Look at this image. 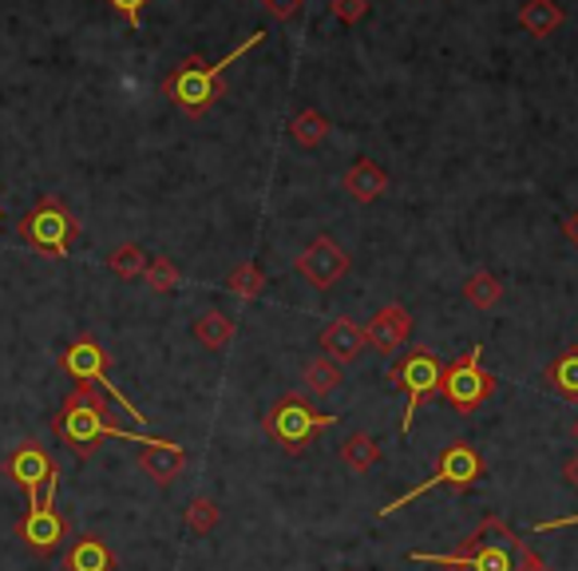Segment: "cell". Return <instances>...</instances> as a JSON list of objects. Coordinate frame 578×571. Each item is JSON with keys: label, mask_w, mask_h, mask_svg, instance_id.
<instances>
[{"label": "cell", "mask_w": 578, "mask_h": 571, "mask_svg": "<svg viewBox=\"0 0 578 571\" xmlns=\"http://www.w3.org/2000/svg\"><path fill=\"white\" fill-rule=\"evenodd\" d=\"M329 132H333V123H329L317 108L297 111L294 120H290V139H294L297 147H306V151L321 147V143L329 139Z\"/></svg>", "instance_id": "obj_22"}, {"label": "cell", "mask_w": 578, "mask_h": 571, "mask_svg": "<svg viewBox=\"0 0 578 571\" xmlns=\"http://www.w3.org/2000/svg\"><path fill=\"white\" fill-rule=\"evenodd\" d=\"M21 239L33 246V251H40L45 258H64L67 251H72V242L79 239V222L72 219V210L60 203V198H40L28 215L21 219Z\"/></svg>", "instance_id": "obj_6"}, {"label": "cell", "mask_w": 578, "mask_h": 571, "mask_svg": "<svg viewBox=\"0 0 578 571\" xmlns=\"http://www.w3.org/2000/svg\"><path fill=\"white\" fill-rule=\"evenodd\" d=\"M111 9L120 12L123 21H127V28H135L139 33V24H143V9H147V0H108Z\"/></svg>", "instance_id": "obj_30"}, {"label": "cell", "mask_w": 578, "mask_h": 571, "mask_svg": "<svg viewBox=\"0 0 578 571\" xmlns=\"http://www.w3.org/2000/svg\"><path fill=\"white\" fill-rule=\"evenodd\" d=\"M440 377H444V365H440V357L432 350H408L389 369V381L408 393V405H404V417H401V437L413 433V417L420 413V405H425L428 397L440 393Z\"/></svg>", "instance_id": "obj_7"}, {"label": "cell", "mask_w": 578, "mask_h": 571, "mask_svg": "<svg viewBox=\"0 0 578 571\" xmlns=\"http://www.w3.org/2000/svg\"><path fill=\"white\" fill-rule=\"evenodd\" d=\"M222 286H226L234 297H258L266 290V275H262V266L258 263H242V266L230 270Z\"/></svg>", "instance_id": "obj_26"}, {"label": "cell", "mask_w": 578, "mask_h": 571, "mask_svg": "<svg viewBox=\"0 0 578 571\" xmlns=\"http://www.w3.org/2000/svg\"><path fill=\"white\" fill-rule=\"evenodd\" d=\"M317 345L325 350V357H333L337 365H349L365 350V330L353 318H333L325 330L317 333Z\"/></svg>", "instance_id": "obj_15"}, {"label": "cell", "mask_w": 578, "mask_h": 571, "mask_svg": "<svg viewBox=\"0 0 578 571\" xmlns=\"http://www.w3.org/2000/svg\"><path fill=\"white\" fill-rule=\"evenodd\" d=\"M341 187L349 191L353 203H360V207H369V203H377V198L389 191V171H384L381 163H372V159H365L360 155L357 163L345 171V179H341Z\"/></svg>", "instance_id": "obj_16"}, {"label": "cell", "mask_w": 578, "mask_h": 571, "mask_svg": "<svg viewBox=\"0 0 578 571\" xmlns=\"http://www.w3.org/2000/svg\"><path fill=\"white\" fill-rule=\"evenodd\" d=\"M147 251H143L139 242H120L115 251L108 254V270L115 278H123V282H132V278H143V270H147Z\"/></svg>", "instance_id": "obj_24"}, {"label": "cell", "mask_w": 578, "mask_h": 571, "mask_svg": "<svg viewBox=\"0 0 578 571\" xmlns=\"http://www.w3.org/2000/svg\"><path fill=\"white\" fill-rule=\"evenodd\" d=\"M67 571H111L115 568V556L99 536H79L64 556Z\"/></svg>", "instance_id": "obj_19"}, {"label": "cell", "mask_w": 578, "mask_h": 571, "mask_svg": "<svg viewBox=\"0 0 578 571\" xmlns=\"http://www.w3.org/2000/svg\"><path fill=\"white\" fill-rule=\"evenodd\" d=\"M563 476H567L570 488H578V452H575V457H567V464H563Z\"/></svg>", "instance_id": "obj_34"}, {"label": "cell", "mask_w": 578, "mask_h": 571, "mask_svg": "<svg viewBox=\"0 0 578 571\" xmlns=\"http://www.w3.org/2000/svg\"><path fill=\"white\" fill-rule=\"evenodd\" d=\"M341 571H353V568H341Z\"/></svg>", "instance_id": "obj_37"}, {"label": "cell", "mask_w": 578, "mask_h": 571, "mask_svg": "<svg viewBox=\"0 0 578 571\" xmlns=\"http://www.w3.org/2000/svg\"><path fill=\"white\" fill-rule=\"evenodd\" d=\"M266 40V28H258V33H250L246 40H242L234 52H226L219 60V64H207L202 56H186L183 64L171 72V76L163 80V96L175 104L183 116H190V120H198V116H207L214 104H219L222 96H226V84H222V72H226L230 64H238L242 56L254 52V48Z\"/></svg>", "instance_id": "obj_2"}, {"label": "cell", "mask_w": 578, "mask_h": 571, "mask_svg": "<svg viewBox=\"0 0 578 571\" xmlns=\"http://www.w3.org/2000/svg\"><path fill=\"white\" fill-rule=\"evenodd\" d=\"M464 297H468L476 309H491L500 306L503 297V282L491 270H476V275H468V282H464Z\"/></svg>", "instance_id": "obj_25"}, {"label": "cell", "mask_w": 578, "mask_h": 571, "mask_svg": "<svg viewBox=\"0 0 578 571\" xmlns=\"http://www.w3.org/2000/svg\"><path fill=\"white\" fill-rule=\"evenodd\" d=\"M543 381H546V389H555L563 401H575V405H578V345L563 350L555 362L546 365Z\"/></svg>", "instance_id": "obj_20"}, {"label": "cell", "mask_w": 578, "mask_h": 571, "mask_svg": "<svg viewBox=\"0 0 578 571\" xmlns=\"http://www.w3.org/2000/svg\"><path fill=\"white\" fill-rule=\"evenodd\" d=\"M483 476V457L476 452V445L471 440H452L444 452L436 457V469H432V476L428 481H420L416 488H408L404 496H396V500H389V505L377 512V517H393V512H401V508H408L413 500H420L425 493H436V488H471V484Z\"/></svg>", "instance_id": "obj_5"}, {"label": "cell", "mask_w": 578, "mask_h": 571, "mask_svg": "<svg viewBox=\"0 0 578 571\" xmlns=\"http://www.w3.org/2000/svg\"><path fill=\"white\" fill-rule=\"evenodd\" d=\"M16 536H21L36 556H52V551L64 544L67 520L56 512V496H45L40 505H33L24 512V520L16 524Z\"/></svg>", "instance_id": "obj_12"}, {"label": "cell", "mask_w": 578, "mask_h": 571, "mask_svg": "<svg viewBox=\"0 0 578 571\" xmlns=\"http://www.w3.org/2000/svg\"><path fill=\"white\" fill-rule=\"evenodd\" d=\"M139 469L147 476H151L155 484H175L179 473L186 469V449L183 445H175V440L167 437H155L151 445H143L139 449Z\"/></svg>", "instance_id": "obj_14"}, {"label": "cell", "mask_w": 578, "mask_h": 571, "mask_svg": "<svg viewBox=\"0 0 578 571\" xmlns=\"http://www.w3.org/2000/svg\"><path fill=\"white\" fill-rule=\"evenodd\" d=\"M519 24H524V33L534 36V40H546V36H555L563 24H567V12L558 0H524V9H519Z\"/></svg>", "instance_id": "obj_17"}, {"label": "cell", "mask_w": 578, "mask_h": 571, "mask_svg": "<svg viewBox=\"0 0 578 571\" xmlns=\"http://www.w3.org/2000/svg\"><path fill=\"white\" fill-rule=\"evenodd\" d=\"M186 527H190L195 536H210V532L219 527V505H214L210 496H195V500L186 505Z\"/></svg>", "instance_id": "obj_28"}, {"label": "cell", "mask_w": 578, "mask_h": 571, "mask_svg": "<svg viewBox=\"0 0 578 571\" xmlns=\"http://www.w3.org/2000/svg\"><path fill=\"white\" fill-rule=\"evenodd\" d=\"M4 473H9L12 481H16L24 493H28V508L40 505V500H45L48 484L60 481V469H56V461L48 457V449L40 445V440H24L21 449H16L9 461H4Z\"/></svg>", "instance_id": "obj_11"}, {"label": "cell", "mask_w": 578, "mask_h": 571, "mask_svg": "<svg viewBox=\"0 0 578 571\" xmlns=\"http://www.w3.org/2000/svg\"><path fill=\"white\" fill-rule=\"evenodd\" d=\"M143 282L151 286L155 294H171V290H179L183 286V275H179V266L167 258V254H159V258H151L147 263V270H143Z\"/></svg>", "instance_id": "obj_27"}, {"label": "cell", "mask_w": 578, "mask_h": 571, "mask_svg": "<svg viewBox=\"0 0 578 571\" xmlns=\"http://www.w3.org/2000/svg\"><path fill=\"white\" fill-rule=\"evenodd\" d=\"M266 433H270L278 445H282L290 457H302L306 452V445L317 437V433H325V428L337 425V417L333 413H321V409L309 405V397L302 393H282L278 401L270 405V413H266Z\"/></svg>", "instance_id": "obj_4"}, {"label": "cell", "mask_w": 578, "mask_h": 571, "mask_svg": "<svg viewBox=\"0 0 578 571\" xmlns=\"http://www.w3.org/2000/svg\"><path fill=\"white\" fill-rule=\"evenodd\" d=\"M519 544L524 536L515 532L512 524L495 512L476 524L464 548L452 551V556H436V551H408L413 563H432V568H447V571H515L519 563Z\"/></svg>", "instance_id": "obj_3"}, {"label": "cell", "mask_w": 578, "mask_h": 571, "mask_svg": "<svg viewBox=\"0 0 578 571\" xmlns=\"http://www.w3.org/2000/svg\"><path fill=\"white\" fill-rule=\"evenodd\" d=\"M408 338H413V314L404 306H396V302L377 309L369 318V326H365V350L381 353V357L401 353L408 345Z\"/></svg>", "instance_id": "obj_13"}, {"label": "cell", "mask_w": 578, "mask_h": 571, "mask_svg": "<svg viewBox=\"0 0 578 571\" xmlns=\"http://www.w3.org/2000/svg\"><path fill=\"white\" fill-rule=\"evenodd\" d=\"M234 333H238V321L230 318V314H222V309H207V314L195 318V341L210 353L226 350L230 341H234Z\"/></svg>", "instance_id": "obj_18"}, {"label": "cell", "mask_w": 578, "mask_h": 571, "mask_svg": "<svg viewBox=\"0 0 578 571\" xmlns=\"http://www.w3.org/2000/svg\"><path fill=\"white\" fill-rule=\"evenodd\" d=\"M294 270L306 278L313 290H333L341 278L349 275V254H345V246H341L333 234H317L306 251L297 254Z\"/></svg>", "instance_id": "obj_10"}, {"label": "cell", "mask_w": 578, "mask_h": 571, "mask_svg": "<svg viewBox=\"0 0 578 571\" xmlns=\"http://www.w3.org/2000/svg\"><path fill=\"white\" fill-rule=\"evenodd\" d=\"M575 524H578V512H575V517L543 520V524H534V532H558V527H575Z\"/></svg>", "instance_id": "obj_33"}, {"label": "cell", "mask_w": 578, "mask_h": 571, "mask_svg": "<svg viewBox=\"0 0 578 571\" xmlns=\"http://www.w3.org/2000/svg\"><path fill=\"white\" fill-rule=\"evenodd\" d=\"M60 365H64V374H72L76 377V385H96L99 393H108L115 405H123V413L132 421H139V428L147 425V417H143L139 409L123 397V389H115V381L108 377V365H111V357H108V350L99 345L96 338H76L72 345L64 350V357H60Z\"/></svg>", "instance_id": "obj_9"}, {"label": "cell", "mask_w": 578, "mask_h": 571, "mask_svg": "<svg viewBox=\"0 0 578 571\" xmlns=\"http://www.w3.org/2000/svg\"><path fill=\"white\" fill-rule=\"evenodd\" d=\"M262 4L273 12V16H278V21H290V16H297V12H302V4H306V0H262Z\"/></svg>", "instance_id": "obj_32"}, {"label": "cell", "mask_w": 578, "mask_h": 571, "mask_svg": "<svg viewBox=\"0 0 578 571\" xmlns=\"http://www.w3.org/2000/svg\"><path fill=\"white\" fill-rule=\"evenodd\" d=\"M329 12L337 16L341 24H360L365 16H369V0H329Z\"/></svg>", "instance_id": "obj_29"}, {"label": "cell", "mask_w": 578, "mask_h": 571, "mask_svg": "<svg viewBox=\"0 0 578 571\" xmlns=\"http://www.w3.org/2000/svg\"><path fill=\"white\" fill-rule=\"evenodd\" d=\"M567 239L578 246V210H575V215H570V219H567Z\"/></svg>", "instance_id": "obj_35"}, {"label": "cell", "mask_w": 578, "mask_h": 571, "mask_svg": "<svg viewBox=\"0 0 578 571\" xmlns=\"http://www.w3.org/2000/svg\"><path fill=\"white\" fill-rule=\"evenodd\" d=\"M480 357H483V345H471V350L464 353V357H456V362L444 369V377H440V397H444L456 413H464V417L476 413V409L495 393V377L483 369Z\"/></svg>", "instance_id": "obj_8"}, {"label": "cell", "mask_w": 578, "mask_h": 571, "mask_svg": "<svg viewBox=\"0 0 578 571\" xmlns=\"http://www.w3.org/2000/svg\"><path fill=\"white\" fill-rule=\"evenodd\" d=\"M341 461H345L349 473L365 476L377 469V461H381V445H377L369 433H349V437L341 440Z\"/></svg>", "instance_id": "obj_21"}, {"label": "cell", "mask_w": 578, "mask_h": 571, "mask_svg": "<svg viewBox=\"0 0 578 571\" xmlns=\"http://www.w3.org/2000/svg\"><path fill=\"white\" fill-rule=\"evenodd\" d=\"M341 385H345V365H337L333 357H313V362L306 365V393L309 397H329L337 393Z\"/></svg>", "instance_id": "obj_23"}, {"label": "cell", "mask_w": 578, "mask_h": 571, "mask_svg": "<svg viewBox=\"0 0 578 571\" xmlns=\"http://www.w3.org/2000/svg\"><path fill=\"white\" fill-rule=\"evenodd\" d=\"M515 571H555V568H551V563H546L543 556L524 539V544H519V563H515Z\"/></svg>", "instance_id": "obj_31"}, {"label": "cell", "mask_w": 578, "mask_h": 571, "mask_svg": "<svg viewBox=\"0 0 578 571\" xmlns=\"http://www.w3.org/2000/svg\"><path fill=\"white\" fill-rule=\"evenodd\" d=\"M570 437H575V445H578V417H575V425H570Z\"/></svg>", "instance_id": "obj_36"}, {"label": "cell", "mask_w": 578, "mask_h": 571, "mask_svg": "<svg viewBox=\"0 0 578 571\" xmlns=\"http://www.w3.org/2000/svg\"><path fill=\"white\" fill-rule=\"evenodd\" d=\"M52 428H56V437L72 449L76 461H88L103 437L132 440V445H139V449L155 440V437H147V433L123 428L120 421H115V413H111L108 397L99 393L96 385H76V389L64 397V405H60V413H56Z\"/></svg>", "instance_id": "obj_1"}]
</instances>
